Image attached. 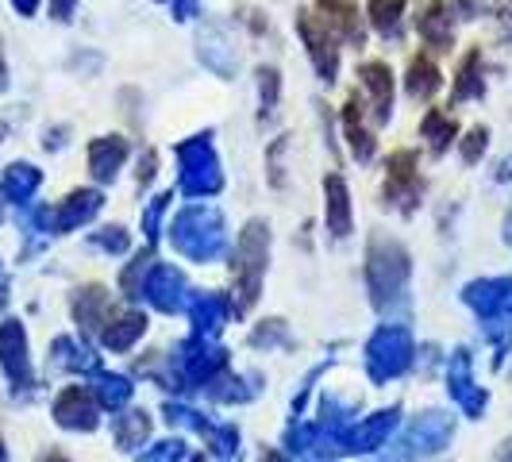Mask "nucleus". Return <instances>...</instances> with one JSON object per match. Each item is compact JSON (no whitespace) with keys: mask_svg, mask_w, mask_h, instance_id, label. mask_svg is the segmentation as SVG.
I'll return each instance as SVG.
<instances>
[{"mask_svg":"<svg viewBox=\"0 0 512 462\" xmlns=\"http://www.w3.org/2000/svg\"><path fill=\"white\" fill-rule=\"evenodd\" d=\"M366 285L374 293V305L389 308L405 297V285H409V255L397 239H385L374 235L370 239V251H366Z\"/></svg>","mask_w":512,"mask_h":462,"instance_id":"obj_2","label":"nucleus"},{"mask_svg":"<svg viewBox=\"0 0 512 462\" xmlns=\"http://www.w3.org/2000/svg\"><path fill=\"white\" fill-rule=\"evenodd\" d=\"M147 432H151V420H147V412H120V416L112 420V436H116V443H120L124 451H135V447H143Z\"/></svg>","mask_w":512,"mask_h":462,"instance_id":"obj_33","label":"nucleus"},{"mask_svg":"<svg viewBox=\"0 0 512 462\" xmlns=\"http://www.w3.org/2000/svg\"><path fill=\"white\" fill-rule=\"evenodd\" d=\"M143 297L158 312H181V308L189 305L185 301V278H181L174 266H154L151 278L143 282Z\"/></svg>","mask_w":512,"mask_h":462,"instance_id":"obj_14","label":"nucleus"},{"mask_svg":"<svg viewBox=\"0 0 512 462\" xmlns=\"http://www.w3.org/2000/svg\"><path fill=\"white\" fill-rule=\"evenodd\" d=\"M0 366L8 374V382L16 389H31V359H27V335L20 320H4L0 324Z\"/></svg>","mask_w":512,"mask_h":462,"instance_id":"obj_9","label":"nucleus"},{"mask_svg":"<svg viewBox=\"0 0 512 462\" xmlns=\"http://www.w3.org/2000/svg\"><path fill=\"white\" fill-rule=\"evenodd\" d=\"M486 147H489V128H482V124H478V128H470L466 131V139H462V162H466V166H474V162L486 154Z\"/></svg>","mask_w":512,"mask_h":462,"instance_id":"obj_37","label":"nucleus"},{"mask_svg":"<svg viewBox=\"0 0 512 462\" xmlns=\"http://www.w3.org/2000/svg\"><path fill=\"white\" fill-rule=\"evenodd\" d=\"M97 397H93V389H85V385H70V389H62L58 393V401H54V420L62 424V428H70V432H93L97 428Z\"/></svg>","mask_w":512,"mask_h":462,"instance_id":"obj_10","label":"nucleus"},{"mask_svg":"<svg viewBox=\"0 0 512 462\" xmlns=\"http://www.w3.org/2000/svg\"><path fill=\"white\" fill-rule=\"evenodd\" d=\"M401 12H405V0H370V8H366L370 24H374V31L382 39H397L401 35Z\"/></svg>","mask_w":512,"mask_h":462,"instance_id":"obj_34","label":"nucleus"},{"mask_svg":"<svg viewBox=\"0 0 512 462\" xmlns=\"http://www.w3.org/2000/svg\"><path fill=\"white\" fill-rule=\"evenodd\" d=\"M412 362V335L401 324H385L366 343V366L374 382H389L397 374H405Z\"/></svg>","mask_w":512,"mask_h":462,"instance_id":"obj_6","label":"nucleus"},{"mask_svg":"<svg viewBox=\"0 0 512 462\" xmlns=\"http://www.w3.org/2000/svg\"><path fill=\"white\" fill-rule=\"evenodd\" d=\"M128 139L124 135H101V139H93L89 143V170H93V178L97 181H116V174L124 170V162H128Z\"/></svg>","mask_w":512,"mask_h":462,"instance_id":"obj_20","label":"nucleus"},{"mask_svg":"<svg viewBox=\"0 0 512 462\" xmlns=\"http://www.w3.org/2000/svg\"><path fill=\"white\" fill-rule=\"evenodd\" d=\"M231 312L235 308H231V301L224 293H193V301H189V316L197 324V335H205V339H212V335L228 324Z\"/></svg>","mask_w":512,"mask_h":462,"instance_id":"obj_22","label":"nucleus"},{"mask_svg":"<svg viewBox=\"0 0 512 462\" xmlns=\"http://www.w3.org/2000/svg\"><path fill=\"white\" fill-rule=\"evenodd\" d=\"M197 47H201V62H205L212 74L231 77L239 70V54H235V43H231L228 27L208 24L205 31H201V39H197Z\"/></svg>","mask_w":512,"mask_h":462,"instance_id":"obj_15","label":"nucleus"},{"mask_svg":"<svg viewBox=\"0 0 512 462\" xmlns=\"http://www.w3.org/2000/svg\"><path fill=\"white\" fill-rule=\"evenodd\" d=\"M316 8H320V20L335 31V39H347L351 47L366 43V20L355 0H316Z\"/></svg>","mask_w":512,"mask_h":462,"instance_id":"obj_12","label":"nucleus"},{"mask_svg":"<svg viewBox=\"0 0 512 462\" xmlns=\"http://www.w3.org/2000/svg\"><path fill=\"white\" fill-rule=\"evenodd\" d=\"M493 16H497L501 31L512 35V0H493Z\"/></svg>","mask_w":512,"mask_h":462,"instance_id":"obj_42","label":"nucleus"},{"mask_svg":"<svg viewBox=\"0 0 512 462\" xmlns=\"http://www.w3.org/2000/svg\"><path fill=\"white\" fill-rule=\"evenodd\" d=\"M486 93V81H482V51H474L462 58L459 74H455V85H451V101H478Z\"/></svg>","mask_w":512,"mask_h":462,"instance_id":"obj_28","label":"nucleus"},{"mask_svg":"<svg viewBox=\"0 0 512 462\" xmlns=\"http://www.w3.org/2000/svg\"><path fill=\"white\" fill-rule=\"evenodd\" d=\"M439 85H443V74H439L436 62H432L428 54H412L409 74H405V89H409L412 101H428V97H436Z\"/></svg>","mask_w":512,"mask_h":462,"instance_id":"obj_26","label":"nucleus"},{"mask_svg":"<svg viewBox=\"0 0 512 462\" xmlns=\"http://www.w3.org/2000/svg\"><path fill=\"white\" fill-rule=\"evenodd\" d=\"M451 432H455V424H451L443 412H428V416H420V420H416L409 432L397 439V443H393L378 462L428 459V455H436V451H443V447L451 443Z\"/></svg>","mask_w":512,"mask_h":462,"instance_id":"obj_5","label":"nucleus"},{"mask_svg":"<svg viewBox=\"0 0 512 462\" xmlns=\"http://www.w3.org/2000/svg\"><path fill=\"white\" fill-rule=\"evenodd\" d=\"M104 197L97 189H74L58 208H51V231H74L81 224H89L101 212Z\"/></svg>","mask_w":512,"mask_h":462,"instance_id":"obj_17","label":"nucleus"},{"mask_svg":"<svg viewBox=\"0 0 512 462\" xmlns=\"http://www.w3.org/2000/svg\"><path fill=\"white\" fill-rule=\"evenodd\" d=\"M93 243H97V247H104V251H116V255H120V251H128V231H124V228H104V231H97V235H93Z\"/></svg>","mask_w":512,"mask_h":462,"instance_id":"obj_39","label":"nucleus"},{"mask_svg":"<svg viewBox=\"0 0 512 462\" xmlns=\"http://www.w3.org/2000/svg\"><path fill=\"white\" fill-rule=\"evenodd\" d=\"M170 239L185 258L193 262H212L224 255V216L212 205H189L174 216Z\"/></svg>","mask_w":512,"mask_h":462,"instance_id":"obj_1","label":"nucleus"},{"mask_svg":"<svg viewBox=\"0 0 512 462\" xmlns=\"http://www.w3.org/2000/svg\"><path fill=\"white\" fill-rule=\"evenodd\" d=\"M143 462H181V443H178V439H166V443H154L151 451L143 455Z\"/></svg>","mask_w":512,"mask_h":462,"instance_id":"obj_40","label":"nucleus"},{"mask_svg":"<svg viewBox=\"0 0 512 462\" xmlns=\"http://www.w3.org/2000/svg\"><path fill=\"white\" fill-rule=\"evenodd\" d=\"M8 459V451H4V439H0V462Z\"/></svg>","mask_w":512,"mask_h":462,"instance_id":"obj_52","label":"nucleus"},{"mask_svg":"<svg viewBox=\"0 0 512 462\" xmlns=\"http://www.w3.org/2000/svg\"><path fill=\"white\" fill-rule=\"evenodd\" d=\"M93 397H97V405H101V409L120 412L131 401V382L128 378H120V374H104V370H97Z\"/></svg>","mask_w":512,"mask_h":462,"instance_id":"obj_32","label":"nucleus"},{"mask_svg":"<svg viewBox=\"0 0 512 462\" xmlns=\"http://www.w3.org/2000/svg\"><path fill=\"white\" fill-rule=\"evenodd\" d=\"M197 8H201V0H170V16L185 24V20H193L197 16Z\"/></svg>","mask_w":512,"mask_h":462,"instance_id":"obj_41","label":"nucleus"},{"mask_svg":"<svg viewBox=\"0 0 512 462\" xmlns=\"http://www.w3.org/2000/svg\"><path fill=\"white\" fill-rule=\"evenodd\" d=\"M43 462H70V459H66V455H58V451H51V455H47Z\"/></svg>","mask_w":512,"mask_h":462,"instance_id":"obj_51","label":"nucleus"},{"mask_svg":"<svg viewBox=\"0 0 512 462\" xmlns=\"http://www.w3.org/2000/svg\"><path fill=\"white\" fill-rule=\"evenodd\" d=\"M54 362L62 366V370H74V374H97L101 370V362L97 355L85 347V343H77L70 335H62V339H54Z\"/></svg>","mask_w":512,"mask_h":462,"instance_id":"obj_29","label":"nucleus"},{"mask_svg":"<svg viewBox=\"0 0 512 462\" xmlns=\"http://www.w3.org/2000/svg\"><path fill=\"white\" fill-rule=\"evenodd\" d=\"M462 297H466V305L474 308L482 320H493V316H501V312L512 305V278H493V282L466 285Z\"/></svg>","mask_w":512,"mask_h":462,"instance_id":"obj_21","label":"nucleus"},{"mask_svg":"<svg viewBox=\"0 0 512 462\" xmlns=\"http://www.w3.org/2000/svg\"><path fill=\"white\" fill-rule=\"evenodd\" d=\"M154 178V151H147L139 158V185H147Z\"/></svg>","mask_w":512,"mask_h":462,"instance_id":"obj_44","label":"nucleus"},{"mask_svg":"<svg viewBox=\"0 0 512 462\" xmlns=\"http://www.w3.org/2000/svg\"><path fill=\"white\" fill-rule=\"evenodd\" d=\"M359 81H362V89L370 93L374 120H378V124H389V116H393V70H389V62H362Z\"/></svg>","mask_w":512,"mask_h":462,"instance_id":"obj_19","label":"nucleus"},{"mask_svg":"<svg viewBox=\"0 0 512 462\" xmlns=\"http://www.w3.org/2000/svg\"><path fill=\"white\" fill-rule=\"evenodd\" d=\"M170 201H174V193H158L151 205H147V212H143V231H147V239L158 235V220H162V212H166Z\"/></svg>","mask_w":512,"mask_h":462,"instance_id":"obj_38","label":"nucleus"},{"mask_svg":"<svg viewBox=\"0 0 512 462\" xmlns=\"http://www.w3.org/2000/svg\"><path fill=\"white\" fill-rule=\"evenodd\" d=\"M447 389H451V397H455L470 416H482V409H486V393H482V385H474L470 355H466V351H455V359H451V366H447Z\"/></svg>","mask_w":512,"mask_h":462,"instance_id":"obj_18","label":"nucleus"},{"mask_svg":"<svg viewBox=\"0 0 512 462\" xmlns=\"http://www.w3.org/2000/svg\"><path fill=\"white\" fill-rule=\"evenodd\" d=\"M497 462H512V439L501 447V455H497Z\"/></svg>","mask_w":512,"mask_h":462,"instance_id":"obj_49","label":"nucleus"},{"mask_svg":"<svg viewBox=\"0 0 512 462\" xmlns=\"http://www.w3.org/2000/svg\"><path fill=\"white\" fill-rule=\"evenodd\" d=\"M158 4H170V0H158Z\"/></svg>","mask_w":512,"mask_h":462,"instance_id":"obj_53","label":"nucleus"},{"mask_svg":"<svg viewBox=\"0 0 512 462\" xmlns=\"http://www.w3.org/2000/svg\"><path fill=\"white\" fill-rule=\"evenodd\" d=\"M8 89V62H4V47H0V93Z\"/></svg>","mask_w":512,"mask_h":462,"instance_id":"obj_46","label":"nucleus"},{"mask_svg":"<svg viewBox=\"0 0 512 462\" xmlns=\"http://www.w3.org/2000/svg\"><path fill=\"white\" fill-rule=\"evenodd\" d=\"M262 462H289V459H285L282 451H266V455H262Z\"/></svg>","mask_w":512,"mask_h":462,"instance_id":"obj_48","label":"nucleus"},{"mask_svg":"<svg viewBox=\"0 0 512 462\" xmlns=\"http://www.w3.org/2000/svg\"><path fill=\"white\" fill-rule=\"evenodd\" d=\"M74 8H77V0H51V16L54 20H62V24L74 16Z\"/></svg>","mask_w":512,"mask_h":462,"instance_id":"obj_43","label":"nucleus"},{"mask_svg":"<svg viewBox=\"0 0 512 462\" xmlns=\"http://www.w3.org/2000/svg\"><path fill=\"white\" fill-rule=\"evenodd\" d=\"M343 131H347L351 154H355L359 162H370V158H374V135H370V131H366V124H362L359 93H355V97H347V108H343Z\"/></svg>","mask_w":512,"mask_h":462,"instance_id":"obj_27","label":"nucleus"},{"mask_svg":"<svg viewBox=\"0 0 512 462\" xmlns=\"http://www.w3.org/2000/svg\"><path fill=\"white\" fill-rule=\"evenodd\" d=\"M143 332H147V316H143V312H124V316H116L108 328H101V339L108 351H128Z\"/></svg>","mask_w":512,"mask_h":462,"instance_id":"obj_30","label":"nucleus"},{"mask_svg":"<svg viewBox=\"0 0 512 462\" xmlns=\"http://www.w3.org/2000/svg\"><path fill=\"white\" fill-rule=\"evenodd\" d=\"M266 258H270V228L262 220H251L247 228L239 231V243H235V312H247L258 301V289H262V274H266Z\"/></svg>","mask_w":512,"mask_h":462,"instance_id":"obj_3","label":"nucleus"},{"mask_svg":"<svg viewBox=\"0 0 512 462\" xmlns=\"http://www.w3.org/2000/svg\"><path fill=\"white\" fill-rule=\"evenodd\" d=\"M178 185L185 197H216L224 189L220 158L212 147V135H189L178 143Z\"/></svg>","mask_w":512,"mask_h":462,"instance_id":"obj_4","label":"nucleus"},{"mask_svg":"<svg viewBox=\"0 0 512 462\" xmlns=\"http://www.w3.org/2000/svg\"><path fill=\"white\" fill-rule=\"evenodd\" d=\"M278 93H282V77L274 66H258V116L262 120H270L274 116V108H278Z\"/></svg>","mask_w":512,"mask_h":462,"instance_id":"obj_36","label":"nucleus"},{"mask_svg":"<svg viewBox=\"0 0 512 462\" xmlns=\"http://www.w3.org/2000/svg\"><path fill=\"white\" fill-rule=\"evenodd\" d=\"M297 35H301V43H305L308 58H312V66H316V74L320 81H328L332 85L335 77H339V47H335V31L316 12H297Z\"/></svg>","mask_w":512,"mask_h":462,"instance_id":"obj_7","label":"nucleus"},{"mask_svg":"<svg viewBox=\"0 0 512 462\" xmlns=\"http://www.w3.org/2000/svg\"><path fill=\"white\" fill-rule=\"evenodd\" d=\"M8 305V274H4V266H0V308Z\"/></svg>","mask_w":512,"mask_h":462,"instance_id":"obj_47","label":"nucleus"},{"mask_svg":"<svg viewBox=\"0 0 512 462\" xmlns=\"http://www.w3.org/2000/svg\"><path fill=\"white\" fill-rule=\"evenodd\" d=\"M324 220H328V231L339 239L351 235V189L339 174L324 178Z\"/></svg>","mask_w":512,"mask_h":462,"instance_id":"obj_23","label":"nucleus"},{"mask_svg":"<svg viewBox=\"0 0 512 462\" xmlns=\"http://www.w3.org/2000/svg\"><path fill=\"white\" fill-rule=\"evenodd\" d=\"M420 135L428 139V147H432V154H443L451 143H455V135H459V124L447 116V112H439V108H432L424 120H420Z\"/></svg>","mask_w":512,"mask_h":462,"instance_id":"obj_31","label":"nucleus"},{"mask_svg":"<svg viewBox=\"0 0 512 462\" xmlns=\"http://www.w3.org/2000/svg\"><path fill=\"white\" fill-rule=\"evenodd\" d=\"M201 436L208 439V447H212V455H216V462H239V432L235 428H228V424H201L197 428Z\"/></svg>","mask_w":512,"mask_h":462,"instance_id":"obj_35","label":"nucleus"},{"mask_svg":"<svg viewBox=\"0 0 512 462\" xmlns=\"http://www.w3.org/2000/svg\"><path fill=\"white\" fill-rule=\"evenodd\" d=\"M385 197L401 208L416 205V197H420V178H416V154L412 151L389 154V166H385Z\"/></svg>","mask_w":512,"mask_h":462,"instance_id":"obj_11","label":"nucleus"},{"mask_svg":"<svg viewBox=\"0 0 512 462\" xmlns=\"http://www.w3.org/2000/svg\"><path fill=\"white\" fill-rule=\"evenodd\" d=\"M39 4H43V0H12V8H16L20 16H35V12H39Z\"/></svg>","mask_w":512,"mask_h":462,"instance_id":"obj_45","label":"nucleus"},{"mask_svg":"<svg viewBox=\"0 0 512 462\" xmlns=\"http://www.w3.org/2000/svg\"><path fill=\"white\" fill-rule=\"evenodd\" d=\"M74 316L85 332H101L104 324H108V293H104L101 285H85V289H77Z\"/></svg>","mask_w":512,"mask_h":462,"instance_id":"obj_25","label":"nucleus"},{"mask_svg":"<svg viewBox=\"0 0 512 462\" xmlns=\"http://www.w3.org/2000/svg\"><path fill=\"white\" fill-rule=\"evenodd\" d=\"M397 416H401V409H382V412H374V416H366L362 424H355V428L347 432L343 451L366 455V451H378V447H385L389 432L397 428Z\"/></svg>","mask_w":512,"mask_h":462,"instance_id":"obj_16","label":"nucleus"},{"mask_svg":"<svg viewBox=\"0 0 512 462\" xmlns=\"http://www.w3.org/2000/svg\"><path fill=\"white\" fill-rule=\"evenodd\" d=\"M224 366H228V351L212 347L205 335L189 339L178 351V374L185 385H201V389H205L216 374H224Z\"/></svg>","mask_w":512,"mask_h":462,"instance_id":"obj_8","label":"nucleus"},{"mask_svg":"<svg viewBox=\"0 0 512 462\" xmlns=\"http://www.w3.org/2000/svg\"><path fill=\"white\" fill-rule=\"evenodd\" d=\"M416 31L432 51H451L455 43V12L451 0H428V8L416 16Z\"/></svg>","mask_w":512,"mask_h":462,"instance_id":"obj_13","label":"nucleus"},{"mask_svg":"<svg viewBox=\"0 0 512 462\" xmlns=\"http://www.w3.org/2000/svg\"><path fill=\"white\" fill-rule=\"evenodd\" d=\"M43 185V174L31 166V162H12L8 170H4V181H0V193H4V201H12V205L24 208L31 197H35V189Z\"/></svg>","mask_w":512,"mask_h":462,"instance_id":"obj_24","label":"nucleus"},{"mask_svg":"<svg viewBox=\"0 0 512 462\" xmlns=\"http://www.w3.org/2000/svg\"><path fill=\"white\" fill-rule=\"evenodd\" d=\"M505 239L512 243V208H509V216H505Z\"/></svg>","mask_w":512,"mask_h":462,"instance_id":"obj_50","label":"nucleus"}]
</instances>
